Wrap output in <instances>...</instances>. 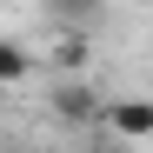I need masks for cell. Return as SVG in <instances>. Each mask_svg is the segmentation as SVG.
<instances>
[{
    "label": "cell",
    "instance_id": "1",
    "mask_svg": "<svg viewBox=\"0 0 153 153\" xmlns=\"http://www.w3.org/2000/svg\"><path fill=\"white\" fill-rule=\"evenodd\" d=\"M107 126L126 133V140H146L153 133V100H113V107H107Z\"/></svg>",
    "mask_w": 153,
    "mask_h": 153
},
{
    "label": "cell",
    "instance_id": "2",
    "mask_svg": "<svg viewBox=\"0 0 153 153\" xmlns=\"http://www.w3.org/2000/svg\"><path fill=\"white\" fill-rule=\"evenodd\" d=\"M53 113H60L67 126H93V120H107V107H100L87 87H60V93H53Z\"/></svg>",
    "mask_w": 153,
    "mask_h": 153
},
{
    "label": "cell",
    "instance_id": "3",
    "mask_svg": "<svg viewBox=\"0 0 153 153\" xmlns=\"http://www.w3.org/2000/svg\"><path fill=\"white\" fill-rule=\"evenodd\" d=\"M27 73H33V53L20 40H0V87H20Z\"/></svg>",
    "mask_w": 153,
    "mask_h": 153
},
{
    "label": "cell",
    "instance_id": "4",
    "mask_svg": "<svg viewBox=\"0 0 153 153\" xmlns=\"http://www.w3.org/2000/svg\"><path fill=\"white\" fill-rule=\"evenodd\" d=\"M40 7H47V13H53V20H60V27H87V20L100 13V0H40Z\"/></svg>",
    "mask_w": 153,
    "mask_h": 153
},
{
    "label": "cell",
    "instance_id": "5",
    "mask_svg": "<svg viewBox=\"0 0 153 153\" xmlns=\"http://www.w3.org/2000/svg\"><path fill=\"white\" fill-rule=\"evenodd\" d=\"M80 60H87V40L80 33H60L53 40V67H80Z\"/></svg>",
    "mask_w": 153,
    "mask_h": 153
}]
</instances>
